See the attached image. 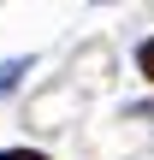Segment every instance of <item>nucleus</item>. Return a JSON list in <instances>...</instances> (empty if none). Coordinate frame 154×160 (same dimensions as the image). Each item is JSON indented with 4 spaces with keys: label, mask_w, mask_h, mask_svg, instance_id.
<instances>
[{
    "label": "nucleus",
    "mask_w": 154,
    "mask_h": 160,
    "mask_svg": "<svg viewBox=\"0 0 154 160\" xmlns=\"http://www.w3.org/2000/svg\"><path fill=\"white\" fill-rule=\"evenodd\" d=\"M30 65H36L30 53H18V59H0V101H6V95H18V83L30 77Z\"/></svg>",
    "instance_id": "f257e3e1"
},
{
    "label": "nucleus",
    "mask_w": 154,
    "mask_h": 160,
    "mask_svg": "<svg viewBox=\"0 0 154 160\" xmlns=\"http://www.w3.org/2000/svg\"><path fill=\"white\" fill-rule=\"evenodd\" d=\"M137 71L154 83V36H148V42H137Z\"/></svg>",
    "instance_id": "f03ea898"
},
{
    "label": "nucleus",
    "mask_w": 154,
    "mask_h": 160,
    "mask_svg": "<svg viewBox=\"0 0 154 160\" xmlns=\"http://www.w3.org/2000/svg\"><path fill=\"white\" fill-rule=\"evenodd\" d=\"M0 160H47V154H36V148H0Z\"/></svg>",
    "instance_id": "7ed1b4c3"
}]
</instances>
